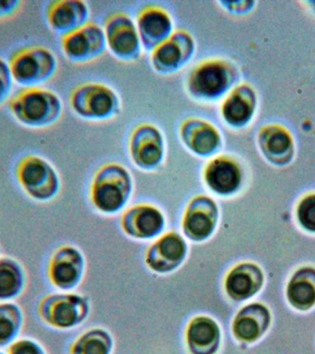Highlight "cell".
Segmentation results:
<instances>
[{
  "instance_id": "obj_1",
  "label": "cell",
  "mask_w": 315,
  "mask_h": 354,
  "mask_svg": "<svg viewBox=\"0 0 315 354\" xmlns=\"http://www.w3.org/2000/svg\"><path fill=\"white\" fill-rule=\"evenodd\" d=\"M239 79L236 66L226 58H207L196 64L187 80L188 95L202 102L225 98Z\"/></svg>"
},
{
  "instance_id": "obj_2",
  "label": "cell",
  "mask_w": 315,
  "mask_h": 354,
  "mask_svg": "<svg viewBox=\"0 0 315 354\" xmlns=\"http://www.w3.org/2000/svg\"><path fill=\"white\" fill-rule=\"evenodd\" d=\"M8 108L19 124L44 129L57 123L63 113V102L52 91L41 87L24 88L11 97Z\"/></svg>"
},
{
  "instance_id": "obj_3",
  "label": "cell",
  "mask_w": 315,
  "mask_h": 354,
  "mask_svg": "<svg viewBox=\"0 0 315 354\" xmlns=\"http://www.w3.org/2000/svg\"><path fill=\"white\" fill-rule=\"evenodd\" d=\"M133 179L124 166L106 163L99 169L91 185V201L99 212L113 214L126 207L131 198Z\"/></svg>"
},
{
  "instance_id": "obj_4",
  "label": "cell",
  "mask_w": 315,
  "mask_h": 354,
  "mask_svg": "<svg viewBox=\"0 0 315 354\" xmlns=\"http://www.w3.org/2000/svg\"><path fill=\"white\" fill-rule=\"evenodd\" d=\"M71 109L80 118L88 121H106L121 111V100L110 86L86 82L75 88L69 96Z\"/></svg>"
},
{
  "instance_id": "obj_5",
  "label": "cell",
  "mask_w": 315,
  "mask_h": 354,
  "mask_svg": "<svg viewBox=\"0 0 315 354\" xmlns=\"http://www.w3.org/2000/svg\"><path fill=\"white\" fill-rule=\"evenodd\" d=\"M8 65L17 84L25 88L40 87L57 73L58 61L52 50L32 46L13 53Z\"/></svg>"
},
{
  "instance_id": "obj_6",
  "label": "cell",
  "mask_w": 315,
  "mask_h": 354,
  "mask_svg": "<svg viewBox=\"0 0 315 354\" xmlns=\"http://www.w3.org/2000/svg\"><path fill=\"white\" fill-rule=\"evenodd\" d=\"M16 177L19 187L33 201L46 203L59 193L61 180L57 169L39 155L22 158L16 167Z\"/></svg>"
},
{
  "instance_id": "obj_7",
  "label": "cell",
  "mask_w": 315,
  "mask_h": 354,
  "mask_svg": "<svg viewBox=\"0 0 315 354\" xmlns=\"http://www.w3.org/2000/svg\"><path fill=\"white\" fill-rule=\"evenodd\" d=\"M88 304L74 293H57L46 296L38 306V314L46 325L58 329L79 326L88 314Z\"/></svg>"
},
{
  "instance_id": "obj_8",
  "label": "cell",
  "mask_w": 315,
  "mask_h": 354,
  "mask_svg": "<svg viewBox=\"0 0 315 354\" xmlns=\"http://www.w3.org/2000/svg\"><path fill=\"white\" fill-rule=\"evenodd\" d=\"M196 43L192 33L177 29L165 41L151 52L152 68L168 76L182 71L195 57Z\"/></svg>"
},
{
  "instance_id": "obj_9",
  "label": "cell",
  "mask_w": 315,
  "mask_h": 354,
  "mask_svg": "<svg viewBox=\"0 0 315 354\" xmlns=\"http://www.w3.org/2000/svg\"><path fill=\"white\" fill-rule=\"evenodd\" d=\"M104 30L107 48L113 57L124 62H135L140 59L142 43L137 25L128 14H112L105 21Z\"/></svg>"
},
{
  "instance_id": "obj_10",
  "label": "cell",
  "mask_w": 315,
  "mask_h": 354,
  "mask_svg": "<svg viewBox=\"0 0 315 354\" xmlns=\"http://www.w3.org/2000/svg\"><path fill=\"white\" fill-rule=\"evenodd\" d=\"M128 151L133 163L140 170H156L165 159L164 135L153 124H137L130 135Z\"/></svg>"
},
{
  "instance_id": "obj_11",
  "label": "cell",
  "mask_w": 315,
  "mask_h": 354,
  "mask_svg": "<svg viewBox=\"0 0 315 354\" xmlns=\"http://www.w3.org/2000/svg\"><path fill=\"white\" fill-rule=\"evenodd\" d=\"M61 48L71 62L85 64L98 59L107 48L104 30L95 22L88 21L84 26L61 38Z\"/></svg>"
},
{
  "instance_id": "obj_12",
  "label": "cell",
  "mask_w": 315,
  "mask_h": 354,
  "mask_svg": "<svg viewBox=\"0 0 315 354\" xmlns=\"http://www.w3.org/2000/svg\"><path fill=\"white\" fill-rule=\"evenodd\" d=\"M179 136L191 153L204 159L217 156L223 148V138L220 130L203 118L185 119L180 126Z\"/></svg>"
},
{
  "instance_id": "obj_13",
  "label": "cell",
  "mask_w": 315,
  "mask_h": 354,
  "mask_svg": "<svg viewBox=\"0 0 315 354\" xmlns=\"http://www.w3.org/2000/svg\"><path fill=\"white\" fill-rule=\"evenodd\" d=\"M220 210L210 196L199 195L189 202L185 210L182 228L185 235L195 242L209 239L218 225Z\"/></svg>"
},
{
  "instance_id": "obj_14",
  "label": "cell",
  "mask_w": 315,
  "mask_h": 354,
  "mask_svg": "<svg viewBox=\"0 0 315 354\" xmlns=\"http://www.w3.org/2000/svg\"><path fill=\"white\" fill-rule=\"evenodd\" d=\"M135 25L143 48L148 52H151L167 40L175 30L171 13L166 8L157 5L146 6L141 8Z\"/></svg>"
},
{
  "instance_id": "obj_15",
  "label": "cell",
  "mask_w": 315,
  "mask_h": 354,
  "mask_svg": "<svg viewBox=\"0 0 315 354\" xmlns=\"http://www.w3.org/2000/svg\"><path fill=\"white\" fill-rule=\"evenodd\" d=\"M85 261L79 249L65 245L57 249L50 259L48 276L50 281L57 289H74L82 281Z\"/></svg>"
},
{
  "instance_id": "obj_16",
  "label": "cell",
  "mask_w": 315,
  "mask_h": 354,
  "mask_svg": "<svg viewBox=\"0 0 315 354\" xmlns=\"http://www.w3.org/2000/svg\"><path fill=\"white\" fill-rule=\"evenodd\" d=\"M203 176L209 190L220 196L233 195L242 185V169L234 158L227 154L211 158L204 166Z\"/></svg>"
},
{
  "instance_id": "obj_17",
  "label": "cell",
  "mask_w": 315,
  "mask_h": 354,
  "mask_svg": "<svg viewBox=\"0 0 315 354\" xmlns=\"http://www.w3.org/2000/svg\"><path fill=\"white\" fill-rule=\"evenodd\" d=\"M90 14L85 1L57 0L47 7L46 21L52 32L65 36L87 24Z\"/></svg>"
},
{
  "instance_id": "obj_18",
  "label": "cell",
  "mask_w": 315,
  "mask_h": 354,
  "mask_svg": "<svg viewBox=\"0 0 315 354\" xmlns=\"http://www.w3.org/2000/svg\"><path fill=\"white\" fill-rule=\"evenodd\" d=\"M187 254V245L177 232H169L149 248L146 262L158 273H169L184 262Z\"/></svg>"
},
{
  "instance_id": "obj_19",
  "label": "cell",
  "mask_w": 315,
  "mask_h": 354,
  "mask_svg": "<svg viewBox=\"0 0 315 354\" xmlns=\"http://www.w3.org/2000/svg\"><path fill=\"white\" fill-rule=\"evenodd\" d=\"M122 226L130 236L151 239L162 232L165 218L158 207L151 205H137L130 207L122 218Z\"/></svg>"
},
{
  "instance_id": "obj_20",
  "label": "cell",
  "mask_w": 315,
  "mask_h": 354,
  "mask_svg": "<svg viewBox=\"0 0 315 354\" xmlns=\"http://www.w3.org/2000/svg\"><path fill=\"white\" fill-rule=\"evenodd\" d=\"M256 109V94L250 86L232 88L220 107L221 118L232 129H242L251 121Z\"/></svg>"
},
{
  "instance_id": "obj_21",
  "label": "cell",
  "mask_w": 315,
  "mask_h": 354,
  "mask_svg": "<svg viewBox=\"0 0 315 354\" xmlns=\"http://www.w3.org/2000/svg\"><path fill=\"white\" fill-rule=\"evenodd\" d=\"M187 339L192 354H215L220 344V328L209 317H196L188 326Z\"/></svg>"
},
{
  "instance_id": "obj_22",
  "label": "cell",
  "mask_w": 315,
  "mask_h": 354,
  "mask_svg": "<svg viewBox=\"0 0 315 354\" xmlns=\"http://www.w3.org/2000/svg\"><path fill=\"white\" fill-rule=\"evenodd\" d=\"M29 276L19 260L0 257V303L14 301L27 290Z\"/></svg>"
},
{
  "instance_id": "obj_23",
  "label": "cell",
  "mask_w": 315,
  "mask_h": 354,
  "mask_svg": "<svg viewBox=\"0 0 315 354\" xmlns=\"http://www.w3.org/2000/svg\"><path fill=\"white\" fill-rule=\"evenodd\" d=\"M262 274L254 264L238 265L226 278V292L235 301H242L256 295L262 287Z\"/></svg>"
},
{
  "instance_id": "obj_24",
  "label": "cell",
  "mask_w": 315,
  "mask_h": 354,
  "mask_svg": "<svg viewBox=\"0 0 315 354\" xmlns=\"http://www.w3.org/2000/svg\"><path fill=\"white\" fill-rule=\"evenodd\" d=\"M269 320V313L265 307L250 304L238 313L232 329L238 339L254 342L264 333Z\"/></svg>"
},
{
  "instance_id": "obj_25",
  "label": "cell",
  "mask_w": 315,
  "mask_h": 354,
  "mask_svg": "<svg viewBox=\"0 0 315 354\" xmlns=\"http://www.w3.org/2000/svg\"><path fill=\"white\" fill-rule=\"evenodd\" d=\"M23 309L14 301L0 303V348L13 344L23 328Z\"/></svg>"
},
{
  "instance_id": "obj_26",
  "label": "cell",
  "mask_w": 315,
  "mask_h": 354,
  "mask_svg": "<svg viewBox=\"0 0 315 354\" xmlns=\"http://www.w3.org/2000/svg\"><path fill=\"white\" fill-rule=\"evenodd\" d=\"M287 297L298 309H308L315 304V270L298 271L289 285Z\"/></svg>"
},
{
  "instance_id": "obj_27",
  "label": "cell",
  "mask_w": 315,
  "mask_h": 354,
  "mask_svg": "<svg viewBox=\"0 0 315 354\" xmlns=\"http://www.w3.org/2000/svg\"><path fill=\"white\" fill-rule=\"evenodd\" d=\"M112 347V337L106 331L93 329L75 342L71 354H110Z\"/></svg>"
},
{
  "instance_id": "obj_28",
  "label": "cell",
  "mask_w": 315,
  "mask_h": 354,
  "mask_svg": "<svg viewBox=\"0 0 315 354\" xmlns=\"http://www.w3.org/2000/svg\"><path fill=\"white\" fill-rule=\"evenodd\" d=\"M260 143L265 151L271 154H281L290 147V138L286 133L268 129L260 136Z\"/></svg>"
},
{
  "instance_id": "obj_29",
  "label": "cell",
  "mask_w": 315,
  "mask_h": 354,
  "mask_svg": "<svg viewBox=\"0 0 315 354\" xmlns=\"http://www.w3.org/2000/svg\"><path fill=\"white\" fill-rule=\"evenodd\" d=\"M301 225L309 231L315 232V196L304 199L298 210Z\"/></svg>"
},
{
  "instance_id": "obj_30",
  "label": "cell",
  "mask_w": 315,
  "mask_h": 354,
  "mask_svg": "<svg viewBox=\"0 0 315 354\" xmlns=\"http://www.w3.org/2000/svg\"><path fill=\"white\" fill-rule=\"evenodd\" d=\"M14 80L10 65L0 57V105L10 98L13 90Z\"/></svg>"
},
{
  "instance_id": "obj_31",
  "label": "cell",
  "mask_w": 315,
  "mask_h": 354,
  "mask_svg": "<svg viewBox=\"0 0 315 354\" xmlns=\"http://www.w3.org/2000/svg\"><path fill=\"white\" fill-rule=\"evenodd\" d=\"M8 354H47L43 346L32 339H17L8 348Z\"/></svg>"
},
{
  "instance_id": "obj_32",
  "label": "cell",
  "mask_w": 315,
  "mask_h": 354,
  "mask_svg": "<svg viewBox=\"0 0 315 354\" xmlns=\"http://www.w3.org/2000/svg\"><path fill=\"white\" fill-rule=\"evenodd\" d=\"M23 2L19 0H0V21L13 18L21 11Z\"/></svg>"
},
{
  "instance_id": "obj_33",
  "label": "cell",
  "mask_w": 315,
  "mask_h": 354,
  "mask_svg": "<svg viewBox=\"0 0 315 354\" xmlns=\"http://www.w3.org/2000/svg\"><path fill=\"white\" fill-rule=\"evenodd\" d=\"M218 4L227 12L240 15L247 13L253 8L254 3L251 1H218Z\"/></svg>"
},
{
  "instance_id": "obj_34",
  "label": "cell",
  "mask_w": 315,
  "mask_h": 354,
  "mask_svg": "<svg viewBox=\"0 0 315 354\" xmlns=\"http://www.w3.org/2000/svg\"><path fill=\"white\" fill-rule=\"evenodd\" d=\"M0 354H6V353H2V351H0Z\"/></svg>"
},
{
  "instance_id": "obj_35",
  "label": "cell",
  "mask_w": 315,
  "mask_h": 354,
  "mask_svg": "<svg viewBox=\"0 0 315 354\" xmlns=\"http://www.w3.org/2000/svg\"><path fill=\"white\" fill-rule=\"evenodd\" d=\"M0 254H1V248H0Z\"/></svg>"
}]
</instances>
